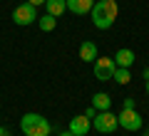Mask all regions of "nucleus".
<instances>
[{"instance_id": "obj_22", "label": "nucleus", "mask_w": 149, "mask_h": 136, "mask_svg": "<svg viewBox=\"0 0 149 136\" xmlns=\"http://www.w3.org/2000/svg\"><path fill=\"white\" fill-rule=\"evenodd\" d=\"M144 136H149V129H147V131H144Z\"/></svg>"}, {"instance_id": "obj_14", "label": "nucleus", "mask_w": 149, "mask_h": 136, "mask_svg": "<svg viewBox=\"0 0 149 136\" xmlns=\"http://www.w3.org/2000/svg\"><path fill=\"white\" fill-rule=\"evenodd\" d=\"M112 79H114L117 84H129V82H132V72H129L127 67H117L114 74H112Z\"/></svg>"}, {"instance_id": "obj_18", "label": "nucleus", "mask_w": 149, "mask_h": 136, "mask_svg": "<svg viewBox=\"0 0 149 136\" xmlns=\"http://www.w3.org/2000/svg\"><path fill=\"white\" fill-rule=\"evenodd\" d=\"M0 136H13V134H10L8 129H0Z\"/></svg>"}, {"instance_id": "obj_15", "label": "nucleus", "mask_w": 149, "mask_h": 136, "mask_svg": "<svg viewBox=\"0 0 149 136\" xmlns=\"http://www.w3.org/2000/svg\"><path fill=\"white\" fill-rule=\"evenodd\" d=\"M134 106H137V99H134V97H127L124 104H122V109H134Z\"/></svg>"}, {"instance_id": "obj_7", "label": "nucleus", "mask_w": 149, "mask_h": 136, "mask_svg": "<svg viewBox=\"0 0 149 136\" xmlns=\"http://www.w3.org/2000/svg\"><path fill=\"white\" fill-rule=\"evenodd\" d=\"M90 129H92V119H87L85 114H80V116H72V119H70V129L67 131H72L74 136H87Z\"/></svg>"}, {"instance_id": "obj_9", "label": "nucleus", "mask_w": 149, "mask_h": 136, "mask_svg": "<svg viewBox=\"0 0 149 136\" xmlns=\"http://www.w3.org/2000/svg\"><path fill=\"white\" fill-rule=\"evenodd\" d=\"M114 64H117V67H127V69H132V64H134V50H129V47H119L117 50V55H114Z\"/></svg>"}, {"instance_id": "obj_5", "label": "nucleus", "mask_w": 149, "mask_h": 136, "mask_svg": "<svg viewBox=\"0 0 149 136\" xmlns=\"http://www.w3.org/2000/svg\"><path fill=\"white\" fill-rule=\"evenodd\" d=\"M117 124L122 126L124 131H139L144 126V119L137 109H122L117 114Z\"/></svg>"}, {"instance_id": "obj_20", "label": "nucleus", "mask_w": 149, "mask_h": 136, "mask_svg": "<svg viewBox=\"0 0 149 136\" xmlns=\"http://www.w3.org/2000/svg\"><path fill=\"white\" fill-rule=\"evenodd\" d=\"M144 79H149V67H147V69H144Z\"/></svg>"}, {"instance_id": "obj_21", "label": "nucleus", "mask_w": 149, "mask_h": 136, "mask_svg": "<svg viewBox=\"0 0 149 136\" xmlns=\"http://www.w3.org/2000/svg\"><path fill=\"white\" fill-rule=\"evenodd\" d=\"M147 94H149V79H147Z\"/></svg>"}, {"instance_id": "obj_10", "label": "nucleus", "mask_w": 149, "mask_h": 136, "mask_svg": "<svg viewBox=\"0 0 149 136\" xmlns=\"http://www.w3.org/2000/svg\"><path fill=\"white\" fill-rule=\"evenodd\" d=\"M65 5H67V10L74 12V15H90L95 0H65Z\"/></svg>"}, {"instance_id": "obj_6", "label": "nucleus", "mask_w": 149, "mask_h": 136, "mask_svg": "<svg viewBox=\"0 0 149 136\" xmlns=\"http://www.w3.org/2000/svg\"><path fill=\"white\" fill-rule=\"evenodd\" d=\"M92 64H95V77L100 79V82H109V79H112V74H114V69H117L114 59H112V57H107V55H104V57H97Z\"/></svg>"}, {"instance_id": "obj_16", "label": "nucleus", "mask_w": 149, "mask_h": 136, "mask_svg": "<svg viewBox=\"0 0 149 136\" xmlns=\"http://www.w3.org/2000/svg\"><path fill=\"white\" fill-rule=\"evenodd\" d=\"M85 116H87V119H95V116H97V109H95V106H90V109L85 111Z\"/></svg>"}, {"instance_id": "obj_2", "label": "nucleus", "mask_w": 149, "mask_h": 136, "mask_svg": "<svg viewBox=\"0 0 149 136\" xmlns=\"http://www.w3.org/2000/svg\"><path fill=\"white\" fill-rule=\"evenodd\" d=\"M20 129H22L25 136H50L52 126H50V121L45 119L42 114L27 111V114H22V119H20Z\"/></svg>"}, {"instance_id": "obj_3", "label": "nucleus", "mask_w": 149, "mask_h": 136, "mask_svg": "<svg viewBox=\"0 0 149 136\" xmlns=\"http://www.w3.org/2000/svg\"><path fill=\"white\" fill-rule=\"evenodd\" d=\"M13 22L20 27H27L32 22H37V8L30 5V3H20V5L13 10Z\"/></svg>"}, {"instance_id": "obj_11", "label": "nucleus", "mask_w": 149, "mask_h": 136, "mask_svg": "<svg viewBox=\"0 0 149 136\" xmlns=\"http://www.w3.org/2000/svg\"><path fill=\"white\" fill-rule=\"evenodd\" d=\"M92 106H95L97 111H107L112 106V97L107 94V92H97V94L92 97Z\"/></svg>"}, {"instance_id": "obj_13", "label": "nucleus", "mask_w": 149, "mask_h": 136, "mask_svg": "<svg viewBox=\"0 0 149 136\" xmlns=\"http://www.w3.org/2000/svg\"><path fill=\"white\" fill-rule=\"evenodd\" d=\"M37 27H40L42 32H52L55 27H57V17L50 15V12H45V15L37 17Z\"/></svg>"}, {"instance_id": "obj_19", "label": "nucleus", "mask_w": 149, "mask_h": 136, "mask_svg": "<svg viewBox=\"0 0 149 136\" xmlns=\"http://www.w3.org/2000/svg\"><path fill=\"white\" fill-rule=\"evenodd\" d=\"M60 136H74V134H72V131H62V134H60Z\"/></svg>"}, {"instance_id": "obj_4", "label": "nucleus", "mask_w": 149, "mask_h": 136, "mask_svg": "<svg viewBox=\"0 0 149 136\" xmlns=\"http://www.w3.org/2000/svg\"><path fill=\"white\" fill-rule=\"evenodd\" d=\"M117 114H112L109 109L107 111H97V116L92 119V129L100 131V134H112V131H117Z\"/></svg>"}, {"instance_id": "obj_12", "label": "nucleus", "mask_w": 149, "mask_h": 136, "mask_svg": "<svg viewBox=\"0 0 149 136\" xmlns=\"http://www.w3.org/2000/svg\"><path fill=\"white\" fill-rule=\"evenodd\" d=\"M65 10H67L65 0H45V12H50V15L60 17V15H65Z\"/></svg>"}, {"instance_id": "obj_8", "label": "nucleus", "mask_w": 149, "mask_h": 136, "mask_svg": "<svg viewBox=\"0 0 149 136\" xmlns=\"http://www.w3.org/2000/svg\"><path fill=\"white\" fill-rule=\"evenodd\" d=\"M97 57H100V50H97V45H95L92 40H85V42L80 45V59H82V62H87V64H92Z\"/></svg>"}, {"instance_id": "obj_17", "label": "nucleus", "mask_w": 149, "mask_h": 136, "mask_svg": "<svg viewBox=\"0 0 149 136\" xmlns=\"http://www.w3.org/2000/svg\"><path fill=\"white\" fill-rule=\"evenodd\" d=\"M27 3H30V5H35V8H37V5H45V0H27Z\"/></svg>"}, {"instance_id": "obj_1", "label": "nucleus", "mask_w": 149, "mask_h": 136, "mask_svg": "<svg viewBox=\"0 0 149 136\" xmlns=\"http://www.w3.org/2000/svg\"><path fill=\"white\" fill-rule=\"evenodd\" d=\"M119 15V8H117V0H95V5L90 10L92 17V25L97 30H109L114 22H117Z\"/></svg>"}]
</instances>
